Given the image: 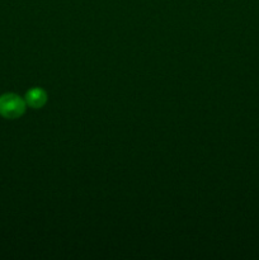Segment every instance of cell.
I'll use <instances>...</instances> for the list:
<instances>
[{"instance_id": "6da1fadb", "label": "cell", "mask_w": 259, "mask_h": 260, "mask_svg": "<svg viewBox=\"0 0 259 260\" xmlns=\"http://www.w3.org/2000/svg\"><path fill=\"white\" fill-rule=\"evenodd\" d=\"M25 111V102L13 93L0 96V114L5 118H17Z\"/></svg>"}, {"instance_id": "7a4b0ae2", "label": "cell", "mask_w": 259, "mask_h": 260, "mask_svg": "<svg viewBox=\"0 0 259 260\" xmlns=\"http://www.w3.org/2000/svg\"><path fill=\"white\" fill-rule=\"evenodd\" d=\"M47 101V95L42 89L35 88L29 90L25 95V103L30 106L32 108H41Z\"/></svg>"}]
</instances>
